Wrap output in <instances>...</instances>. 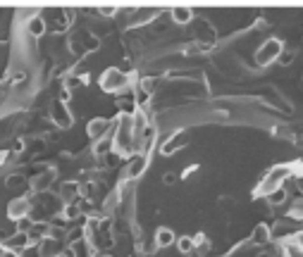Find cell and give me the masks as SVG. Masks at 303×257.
Returning <instances> with one entry per match:
<instances>
[{
    "label": "cell",
    "mask_w": 303,
    "mask_h": 257,
    "mask_svg": "<svg viewBox=\"0 0 303 257\" xmlns=\"http://www.w3.org/2000/svg\"><path fill=\"white\" fill-rule=\"evenodd\" d=\"M177 245H179V253H191L193 250V238H189V236H181L179 241H177Z\"/></svg>",
    "instance_id": "14"
},
{
    "label": "cell",
    "mask_w": 303,
    "mask_h": 257,
    "mask_svg": "<svg viewBox=\"0 0 303 257\" xmlns=\"http://www.w3.org/2000/svg\"><path fill=\"white\" fill-rule=\"evenodd\" d=\"M172 19H174L177 24H189L193 19V12L186 10V7H177V10H172Z\"/></svg>",
    "instance_id": "8"
},
{
    "label": "cell",
    "mask_w": 303,
    "mask_h": 257,
    "mask_svg": "<svg viewBox=\"0 0 303 257\" xmlns=\"http://www.w3.org/2000/svg\"><path fill=\"white\" fill-rule=\"evenodd\" d=\"M282 198H284V190H279V193L272 195V203H282Z\"/></svg>",
    "instance_id": "16"
},
{
    "label": "cell",
    "mask_w": 303,
    "mask_h": 257,
    "mask_svg": "<svg viewBox=\"0 0 303 257\" xmlns=\"http://www.w3.org/2000/svg\"><path fill=\"white\" fill-rule=\"evenodd\" d=\"M279 53H282V43L277 41V38H270V41L265 43L262 48H258V53H256V62L262 67V65H267V62L277 60V57H279Z\"/></svg>",
    "instance_id": "3"
},
{
    "label": "cell",
    "mask_w": 303,
    "mask_h": 257,
    "mask_svg": "<svg viewBox=\"0 0 303 257\" xmlns=\"http://www.w3.org/2000/svg\"><path fill=\"white\" fill-rule=\"evenodd\" d=\"M253 241H256V243H267V241H270V229H267L265 224H258V226L253 229Z\"/></svg>",
    "instance_id": "10"
},
{
    "label": "cell",
    "mask_w": 303,
    "mask_h": 257,
    "mask_svg": "<svg viewBox=\"0 0 303 257\" xmlns=\"http://www.w3.org/2000/svg\"><path fill=\"white\" fill-rule=\"evenodd\" d=\"M291 174V167L289 164H282V167H275L270 174H267V179L260 184V188H258V193L260 195H267V193H272V190H277L279 186H282V181L287 179V176Z\"/></svg>",
    "instance_id": "1"
},
{
    "label": "cell",
    "mask_w": 303,
    "mask_h": 257,
    "mask_svg": "<svg viewBox=\"0 0 303 257\" xmlns=\"http://www.w3.org/2000/svg\"><path fill=\"white\" fill-rule=\"evenodd\" d=\"M29 210H31V203L29 200H10V205H7V217L10 219H27Z\"/></svg>",
    "instance_id": "5"
},
{
    "label": "cell",
    "mask_w": 303,
    "mask_h": 257,
    "mask_svg": "<svg viewBox=\"0 0 303 257\" xmlns=\"http://www.w3.org/2000/svg\"><path fill=\"white\" fill-rule=\"evenodd\" d=\"M2 160H5V155H2V152H0V164H2Z\"/></svg>",
    "instance_id": "19"
},
{
    "label": "cell",
    "mask_w": 303,
    "mask_h": 257,
    "mask_svg": "<svg viewBox=\"0 0 303 257\" xmlns=\"http://www.w3.org/2000/svg\"><path fill=\"white\" fill-rule=\"evenodd\" d=\"M27 29H29V34H31V36H43V31H45V22H43L41 17H34V19L27 24Z\"/></svg>",
    "instance_id": "9"
},
{
    "label": "cell",
    "mask_w": 303,
    "mask_h": 257,
    "mask_svg": "<svg viewBox=\"0 0 303 257\" xmlns=\"http://www.w3.org/2000/svg\"><path fill=\"white\" fill-rule=\"evenodd\" d=\"M108 131H112V122L108 119H93V122H88V136L93 138V141H103Z\"/></svg>",
    "instance_id": "4"
},
{
    "label": "cell",
    "mask_w": 303,
    "mask_h": 257,
    "mask_svg": "<svg viewBox=\"0 0 303 257\" xmlns=\"http://www.w3.org/2000/svg\"><path fill=\"white\" fill-rule=\"evenodd\" d=\"M146 155H134L131 157V164H129V169H127V176L129 179H138V176L143 174V169H146Z\"/></svg>",
    "instance_id": "6"
},
{
    "label": "cell",
    "mask_w": 303,
    "mask_h": 257,
    "mask_svg": "<svg viewBox=\"0 0 303 257\" xmlns=\"http://www.w3.org/2000/svg\"><path fill=\"white\" fill-rule=\"evenodd\" d=\"M181 141H184V136H181V134H177V136H174V138H170V141H167L165 146H163V152H165V155H170V152H174V150H179L181 146H184Z\"/></svg>",
    "instance_id": "12"
},
{
    "label": "cell",
    "mask_w": 303,
    "mask_h": 257,
    "mask_svg": "<svg viewBox=\"0 0 303 257\" xmlns=\"http://www.w3.org/2000/svg\"><path fill=\"white\" fill-rule=\"evenodd\" d=\"M100 86H103V91H108V93H112V91H122L124 86H129V76H127L124 72H120V69L110 67L105 74H103Z\"/></svg>",
    "instance_id": "2"
},
{
    "label": "cell",
    "mask_w": 303,
    "mask_h": 257,
    "mask_svg": "<svg viewBox=\"0 0 303 257\" xmlns=\"http://www.w3.org/2000/svg\"><path fill=\"white\" fill-rule=\"evenodd\" d=\"M53 117H55L57 124H62V126H69V114L65 112V108H62V105H55V110H53Z\"/></svg>",
    "instance_id": "13"
},
{
    "label": "cell",
    "mask_w": 303,
    "mask_h": 257,
    "mask_svg": "<svg viewBox=\"0 0 303 257\" xmlns=\"http://www.w3.org/2000/svg\"><path fill=\"white\" fill-rule=\"evenodd\" d=\"M31 243V241H29V233H17V236H12V241H7V243H5V248H27V245Z\"/></svg>",
    "instance_id": "11"
},
{
    "label": "cell",
    "mask_w": 303,
    "mask_h": 257,
    "mask_svg": "<svg viewBox=\"0 0 303 257\" xmlns=\"http://www.w3.org/2000/svg\"><path fill=\"white\" fill-rule=\"evenodd\" d=\"M174 243V233L170 229H158V233H155V245L158 248H167V245Z\"/></svg>",
    "instance_id": "7"
},
{
    "label": "cell",
    "mask_w": 303,
    "mask_h": 257,
    "mask_svg": "<svg viewBox=\"0 0 303 257\" xmlns=\"http://www.w3.org/2000/svg\"><path fill=\"white\" fill-rule=\"evenodd\" d=\"M296 245H299V248H301V250H303V231H301V233H299V236H296Z\"/></svg>",
    "instance_id": "18"
},
{
    "label": "cell",
    "mask_w": 303,
    "mask_h": 257,
    "mask_svg": "<svg viewBox=\"0 0 303 257\" xmlns=\"http://www.w3.org/2000/svg\"><path fill=\"white\" fill-rule=\"evenodd\" d=\"M291 57H294V53H284V55H282V62H284V65H289Z\"/></svg>",
    "instance_id": "17"
},
{
    "label": "cell",
    "mask_w": 303,
    "mask_h": 257,
    "mask_svg": "<svg viewBox=\"0 0 303 257\" xmlns=\"http://www.w3.org/2000/svg\"><path fill=\"white\" fill-rule=\"evenodd\" d=\"M77 193V186L74 184H65V188H62V198L67 200V203H72V195Z\"/></svg>",
    "instance_id": "15"
}]
</instances>
